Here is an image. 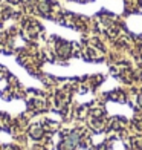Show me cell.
Instances as JSON below:
<instances>
[{"label":"cell","instance_id":"obj_1","mask_svg":"<svg viewBox=\"0 0 142 150\" xmlns=\"http://www.w3.org/2000/svg\"><path fill=\"white\" fill-rule=\"evenodd\" d=\"M5 150H17V149H15V147H6Z\"/></svg>","mask_w":142,"mask_h":150}]
</instances>
